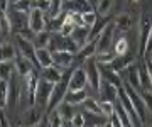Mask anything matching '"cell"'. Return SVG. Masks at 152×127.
I'll list each match as a JSON object with an SVG mask.
<instances>
[{
	"label": "cell",
	"mask_w": 152,
	"mask_h": 127,
	"mask_svg": "<svg viewBox=\"0 0 152 127\" xmlns=\"http://www.w3.org/2000/svg\"><path fill=\"white\" fill-rule=\"evenodd\" d=\"M69 75H64L61 81H58L54 85V88H53V93H51V98L48 102V107H46V110L48 112H53L61 104V102H64V97H66V92H68V87H69Z\"/></svg>",
	"instance_id": "obj_1"
},
{
	"label": "cell",
	"mask_w": 152,
	"mask_h": 127,
	"mask_svg": "<svg viewBox=\"0 0 152 127\" xmlns=\"http://www.w3.org/2000/svg\"><path fill=\"white\" fill-rule=\"evenodd\" d=\"M15 41H17V48H19V51H20V54L24 56V58H27L37 70H41V68H39V63H37V56H36L37 48L34 46L32 41H31V39H26L24 36H20V34H17Z\"/></svg>",
	"instance_id": "obj_2"
},
{
	"label": "cell",
	"mask_w": 152,
	"mask_h": 127,
	"mask_svg": "<svg viewBox=\"0 0 152 127\" xmlns=\"http://www.w3.org/2000/svg\"><path fill=\"white\" fill-rule=\"evenodd\" d=\"M115 24L110 22L103 29V32L98 36V44H96V53H108L113 51V41H115Z\"/></svg>",
	"instance_id": "obj_3"
},
{
	"label": "cell",
	"mask_w": 152,
	"mask_h": 127,
	"mask_svg": "<svg viewBox=\"0 0 152 127\" xmlns=\"http://www.w3.org/2000/svg\"><path fill=\"white\" fill-rule=\"evenodd\" d=\"M125 90H127V93H129V97H130L132 105H134V109H135L137 115L140 117L142 124H145V122H147V114H149V109H147L145 102H144V98H142L140 92L134 90L130 85H125Z\"/></svg>",
	"instance_id": "obj_4"
},
{
	"label": "cell",
	"mask_w": 152,
	"mask_h": 127,
	"mask_svg": "<svg viewBox=\"0 0 152 127\" xmlns=\"http://www.w3.org/2000/svg\"><path fill=\"white\" fill-rule=\"evenodd\" d=\"M122 107L125 109V112L129 114V117H130V120L134 122V127H140L144 126L140 120V117L137 115L135 109H134V105H132V100L130 97H129V93H127V90H125V87H120L118 88V100H117Z\"/></svg>",
	"instance_id": "obj_5"
},
{
	"label": "cell",
	"mask_w": 152,
	"mask_h": 127,
	"mask_svg": "<svg viewBox=\"0 0 152 127\" xmlns=\"http://www.w3.org/2000/svg\"><path fill=\"white\" fill-rule=\"evenodd\" d=\"M54 85L56 83L48 81V80H44L42 76L39 78L37 90H36V105H37V107H42V109L48 107V102H49V98H51V93H53Z\"/></svg>",
	"instance_id": "obj_6"
},
{
	"label": "cell",
	"mask_w": 152,
	"mask_h": 127,
	"mask_svg": "<svg viewBox=\"0 0 152 127\" xmlns=\"http://www.w3.org/2000/svg\"><path fill=\"white\" fill-rule=\"evenodd\" d=\"M85 70H86V75H88V85L93 90H98L100 85H102V73H100V68H98L95 56L85 61Z\"/></svg>",
	"instance_id": "obj_7"
},
{
	"label": "cell",
	"mask_w": 152,
	"mask_h": 127,
	"mask_svg": "<svg viewBox=\"0 0 152 127\" xmlns=\"http://www.w3.org/2000/svg\"><path fill=\"white\" fill-rule=\"evenodd\" d=\"M86 87H90V85H88V75H86L85 66L75 68L69 76V87H68V90H85Z\"/></svg>",
	"instance_id": "obj_8"
},
{
	"label": "cell",
	"mask_w": 152,
	"mask_h": 127,
	"mask_svg": "<svg viewBox=\"0 0 152 127\" xmlns=\"http://www.w3.org/2000/svg\"><path fill=\"white\" fill-rule=\"evenodd\" d=\"M48 14L39 9H32L29 12V29L32 32H41L46 29V24H48Z\"/></svg>",
	"instance_id": "obj_9"
},
{
	"label": "cell",
	"mask_w": 152,
	"mask_h": 127,
	"mask_svg": "<svg viewBox=\"0 0 152 127\" xmlns=\"http://www.w3.org/2000/svg\"><path fill=\"white\" fill-rule=\"evenodd\" d=\"M42 107H37V105H32V107H27V110L22 114V126L24 127H32L36 124L42 120Z\"/></svg>",
	"instance_id": "obj_10"
},
{
	"label": "cell",
	"mask_w": 152,
	"mask_h": 127,
	"mask_svg": "<svg viewBox=\"0 0 152 127\" xmlns=\"http://www.w3.org/2000/svg\"><path fill=\"white\" fill-rule=\"evenodd\" d=\"M98 95H100V100H107V102L117 104V100H118V87L112 85L107 80H102V85L98 88Z\"/></svg>",
	"instance_id": "obj_11"
},
{
	"label": "cell",
	"mask_w": 152,
	"mask_h": 127,
	"mask_svg": "<svg viewBox=\"0 0 152 127\" xmlns=\"http://www.w3.org/2000/svg\"><path fill=\"white\" fill-rule=\"evenodd\" d=\"M152 29V19L147 14H142L140 17V56L144 58L145 56V44H147V39H149V34H151Z\"/></svg>",
	"instance_id": "obj_12"
},
{
	"label": "cell",
	"mask_w": 152,
	"mask_h": 127,
	"mask_svg": "<svg viewBox=\"0 0 152 127\" xmlns=\"http://www.w3.org/2000/svg\"><path fill=\"white\" fill-rule=\"evenodd\" d=\"M122 73H125L127 85H130L132 88L137 90V92H142V88H140V78H139V65L132 63V65H129V66L125 68ZM122 73H120V75H122Z\"/></svg>",
	"instance_id": "obj_13"
},
{
	"label": "cell",
	"mask_w": 152,
	"mask_h": 127,
	"mask_svg": "<svg viewBox=\"0 0 152 127\" xmlns=\"http://www.w3.org/2000/svg\"><path fill=\"white\" fill-rule=\"evenodd\" d=\"M7 15L10 19L12 27H17L19 32L29 27V14H26V12H19V10H15V9H12L10 14L7 12Z\"/></svg>",
	"instance_id": "obj_14"
},
{
	"label": "cell",
	"mask_w": 152,
	"mask_h": 127,
	"mask_svg": "<svg viewBox=\"0 0 152 127\" xmlns=\"http://www.w3.org/2000/svg\"><path fill=\"white\" fill-rule=\"evenodd\" d=\"M96 44H98V37L88 41L86 44L78 49V53L75 54V61H86L90 58H93V56L96 54Z\"/></svg>",
	"instance_id": "obj_15"
},
{
	"label": "cell",
	"mask_w": 152,
	"mask_h": 127,
	"mask_svg": "<svg viewBox=\"0 0 152 127\" xmlns=\"http://www.w3.org/2000/svg\"><path fill=\"white\" fill-rule=\"evenodd\" d=\"M53 61L61 70H66L75 63V54L69 51H53Z\"/></svg>",
	"instance_id": "obj_16"
},
{
	"label": "cell",
	"mask_w": 152,
	"mask_h": 127,
	"mask_svg": "<svg viewBox=\"0 0 152 127\" xmlns=\"http://www.w3.org/2000/svg\"><path fill=\"white\" fill-rule=\"evenodd\" d=\"M64 9H68V12H78V14H85V12H93L95 5L90 0H69L64 4Z\"/></svg>",
	"instance_id": "obj_17"
},
{
	"label": "cell",
	"mask_w": 152,
	"mask_h": 127,
	"mask_svg": "<svg viewBox=\"0 0 152 127\" xmlns=\"http://www.w3.org/2000/svg\"><path fill=\"white\" fill-rule=\"evenodd\" d=\"M14 65H15V71H17V75L20 78H26L29 75V73L32 71L34 68V65L31 63V61L27 59V58H24V56H17L15 59H14Z\"/></svg>",
	"instance_id": "obj_18"
},
{
	"label": "cell",
	"mask_w": 152,
	"mask_h": 127,
	"mask_svg": "<svg viewBox=\"0 0 152 127\" xmlns=\"http://www.w3.org/2000/svg\"><path fill=\"white\" fill-rule=\"evenodd\" d=\"M41 76L44 78V80H48V81L51 83H58L63 80V76H64V73L61 71L59 66H56V65H53V66H48V68H42L41 70Z\"/></svg>",
	"instance_id": "obj_19"
},
{
	"label": "cell",
	"mask_w": 152,
	"mask_h": 127,
	"mask_svg": "<svg viewBox=\"0 0 152 127\" xmlns=\"http://www.w3.org/2000/svg\"><path fill=\"white\" fill-rule=\"evenodd\" d=\"M71 37H73V41L76 44L81 48V46H85L90 41V27H86V26H76L75 31L71 32Z\"/></svg>",
	"instance_id": "obj_20"
},
{
	"label": "cell",
	"mask_w": 152,
	"mask_h": 127,
	"mask_svg": "<svg viewBox=\"0 0 152 127\" xmlns=\"http://www.w3.org/2000/svg\"><path fill=\"white\" fill-rule=\"evenodd\" d=\"M132 63H134V58L127 53V54H122V56H115L113 59H112V63H110V66H112L113 71H117L120 75V73L124 71L129 65H132Z\"/></svg>",
	"instance_id": "obj_21"
},
{
	"label": "cell",
	"mask_w": 152,
	"mask_h": 127,
	"mask_svg": "<svg viewBox=\"0 0 152 127\" xmlns=\"http://www.w3.org/2000/svg\"><path fill=\"white\" fill-rule=\"evenodd\" d=\"M83 115H85V127H102L108 120V117H105L103 114H93L85 110Z\"/></svg>",
	"instance_id": "obj_22"
},
{
	"label": "cell",
	"mask_w": 152,
	"mask_h": 127,
	"mask_svg": "<svg viewBox=\"0 0 152 127\" xmlns=\"http://www.w3.org/2000/svg\"><path fill=\"white\" fill-rule=\"evenodd\" d=\"M36 56H37V63H39L41 70L54 65V61H53V51L49 49V48H39L36 51Z\"/></svg>",
	"instance_id": "obj_23"
},
{
	"label": "cell",
	"mask_w": 152,
	"mask_h": 127,
	"mask_svg": "<svg viewBox=\"0 0 152 127\" xmlns=\"http://www.w3.org/2000/svg\"><path fill=\"white\" fill-rule=\"evenodd\" d=\"M110 24V17H108V14L107 15H102V17H98L96 19V22L91 26V29H90V41L91 39H96L100 34L103 32V29L107 27Z\"/></svg>",
	"instance_id": "obj_24"
},
{
	"label": "cell",
	"mask_w": 152,
	"mask_h": 127,
	"mask_svg": "<svg viewBox=\"0 0 152 127\" xmlns=\"http://www.w3.org/2000/svg\"><path fill=\"white\" fill-rule=\"evenodd\" d=\"M88 97L86 93V88L85 90H68L66 92V97H64V102L71 105H81V102Z\"/></svg>",
	"instance_id": "obj_25"
},
{
	"label": "cell",
	"mask_w": 152,
	"mask_h": 127,
	"mask_svg": "<svg viewBox=\"0 0 152 127\" xmlns=\"http://www.w3.org/2000/svg\"><path fill=\"white\" fill-rule=\"evenodd\" d=\"M139 78H140V88H142V92H144V90L152 92V78H151V75H149V71H147V66H145V63H144V61L139 65Z\"/></svg>",
	"instance_id": "obj_26"
},
{
	"label": "cell",
	"mask_w": 152,
	"mask_h": 127,
	"mask_svg": "<svg viewBox=\"0 0 152 127\" xmlns=\"http://www.w3.org/2000/svg\"><path fill=\"white\" fill-rule=\"evenodd\" d=\"M115 31L117 32H127L129 29L132 27V17L129 14H120L117 19H115Z\"/></svg>",
	"instance_id": "obj_27"
},
{
	"label": "cell",
	"mask_w": 152,
	"mask_h": 127,
	"mask_svg": "<svg viewBox=\"0 0 152 127\" xmlns=\"http://www.w3.org/2000/svg\"><path fill=\"white\" fill-rule=\"evenodd\" d=\"M51 37H53V32H49V31H41V32H36V36H34V46L36 48H48L49 43H51Z\"/></svg>",
	"instance_id": "obj_28"
},
{
	"label": "cell",
	"mask_w": 152,
	"mask_h": 127,
	"mask_svg": "<svg viewBox=\"0 0 152 127\" xmlns=\"http://www.w3.org/2000/svg\"><path fill=\"white\" fill-rule=\"evenodd\" d=\"M15 73L14 61H0V80H10L12 75Z\"/></svg>",
	"instance_id": "obj_29"
},
{
	"label": "cell",
	"mask_w": 152,
	"mask_h": 127,
	"mask_svg": "<svg viewBox=\"0 0 152 127\" xmlns=\"http://www.w3.org/2000/svg\"><path fill=\"white\" fill-rule=\"evenodd\" d=\"M15 58V48L10 43L0 44V61H14Z\"/></svg>",
	"instance_id": "obj_30"
},
{
	"label": "cell",
	"mask_w": 152,
	"mask_h": 127,
	"mask_svg": "<svg viewBox=\"0 0 152 127\" xmlns=\"http://www.w3.org/2000/svg\"><path fill=\"white\" fill-rule=\"evenodd\" d=\"M73 107H75V105L68 104V102H61V104L56 107V110L59 112V115L63 117V120H64V122H69L71 119H73V115H75Z\"/></svg>",
	"instance_id": "obj_31"
},
{
	"label": "cell",
	"mask_w": 152,
	"mask_h": 127,
	"mask_svg": "<svg viewBox=\"0 0 152 127\" xmlns=\"http://www.w3.org/2000/svg\"><path fill=\"white\" fill-rule=\"evenodd\" d=\"M113 53L117 56H122V54H127L129 53V41L125 36H120L113 41Z\"/></svg>",
	"instance_id": "obj_32"
},
{
	"label": "cell",
	"mask_w": 152,
	"mask_h": 127,
	"mask_svg": "<svg viewBox=\"0 0 152 127\" xmlns=\"http://www.w3.org/2000/svg\"><path fill=\"white\" fill-rule=\"evenodd\" d=\"M81 107L85 109L86 112H93V114H102L100 110V102L95 100L93 97H86V98L81 102Z\"/></svg>",
	"instance_id": "obj_33"
},
{
	"label": "cell",
	"mask_w": 152,
	"mask_h": 127,
	"mask_svg": "<svg viewBox=\"0 0 152 127\" xmlns=\"http://www.w3.org/2000/svg\"><path fill=\"white\" fill-rule=\"evenodd\" d=\"M115 114H117V115H118V119L122 120V126H124V127H134V122L130 120L129 114L125 112V109L118 104V102L115 104Z\"/></svg>",
	"instance_id": "obj_34"
},
{
	"label": "cell",
	"mask_w": 152,
	"mask_h": 127,
	"mask_svg": "<svg viewBox=\"0 0 152 127\" xmlns=\"http://www.w3.org/2000/svg\"><path fill=\"white\" fill-rule=\"evenodd\" d=\"M9 105V81L0 80V110Z\"/></svg>",
	"instance_id": "obj_35"
},
{
	"label": "cell",
	"mask_w": 152,
	"mask_h": 127,
	"mask_svg": "<svg viewBox=\"0 0 152 127\" xmlns=\"http://www.w3.org/2000/svg\"><path fill=\"white\" fill-rule=\"evenodd\" d=\"M63 9H64V0H51L48 17H49V19H54V17H58L61 12H63Z\"/></svg>",
	"instance_id": "obj_36"
},
{
	"label": "cell",
	"mask_w": 152,
	"mask_h": 127,
	"mask_svg": "<svg viewBox=\"0 0 152 127\" xmlns=\"http://www.w3.org/2000/svg\"><path fill=\"white\" fill-rule=\"evenodd\" d=\"M12 31V24H10V19L7 15V12H0V32L4 36H9Z\"/></svg>",
	"instance_id": "obj_37"
},
{
	"label": "cell",
	"mask_w": 152,
	"mask_h": 127,
	"mask_svg": "<svg viewBox=\"0 0 152 127\" xmlns=\"http://www.w3.org/2000/svg\"><path fill=\"white\" fill-rule=\"evenodd\" d=\"M48 122H49V127H63V126H64V120H63V117L59 115V112L56 110V109H54L53 112H49Z\"/></svg>",
	"instance_id": "obj_38"
},
{
	"label": "cell",
	"mask_w": 152,
	"mask_h": 127,
	"mask_svg": "<svg viewBox=\"0 0 152 127\" xmlns=\"http://www.w3.org/2000/svg\"><path fill=\"white\" fill-rule=\"evenodd\" d=\"M14 5V9L19 12H26V14H29V12L32 10V0H17V2H14L12 4Z\"/></svg>",
	"instance_id": "obj_39"
},
{
	"label": "cell",
	"mask_w": 152,
	"mask_h": 127,
	"mask_svg": "<svg viewBox=\"0 0 152 127\" xmlns=\"http://www.w3.org/2000/svg\"><path fill=\"white\" fill-rule=\"evenodd\" d=\"M100 102V110L105 117H110L112 114H115V104L113 102H107V100H98Z\"/></svg>",
	"instance_id": "obj_40"
},
{
	"label": "cell",
	"mask_w": 152,
	"mask_h": 127,
	"mask_svg": "<svg viewBox=\"0 0 152 127\" xmlns=\"http://www.w3.org/2000/svg\"><path fill=\"white\" fill-rule=\"evenodd\" d=\"M115 4V0H98V15H107Z\"/></svg>",
	"instance_id": "obj_41"
},
{
	"label": "cell",
	"mask_w": 152,
	"mask_h": 127,
	"mask_svg": "<svg viewBox=\"0 0 152 127\" xmlns=\"http://www.w3.org/2000/svg\"><path fill=\"white\" fill-rule=\"evenodd\" d=\"M81 15H83V22H85V26H86V27H90V29H91V26L96 22V19H98L96 10H93V12H85V14H81Z\"/></svg>",
	"instance_id": "obj_42"
},
{
	"label": "cell",
	"mask_w": 152,
	"mask_h": 127,
	"mask_svg": "<svg viewBox=\"0 0 152 127\" xmlns=\"http://www.w3.org/2000/svg\"><path fill=\"white\" fill-rule=\"evenodd\" d=\"M115 53L113 51H108V53H96L95 54V59H96V63H112V59L115 58Z\"/></svg>",
	"instance_id": "obj_43"
},
{
	"label": "cell",
	"mask_w": 152,
	"mask_h": 127,
	"mask_svg": "<svg viewBox=\"0 0 152 127\" xmlns=\"http://www.w3.org/2000/svg\"><path fill=\"white\" fill-rule=\"evenodd\" d=\"M49 5H51V0H32V7L34 9H39L48 14L49 12Z\"/></svg>",
	"instance_id": "obj_44"
},
{
	"label": "cell",
	"mask_w": 152,
	"mask_h": 127,
	"mask_svg": "<svg viewBox=\"0 0 152 127\" xmlns=\"http://www.w3.org/2000/svg\"><path fill=\"white\" fill-rule=\"evenodd\" d=\"M69 122L73 124V127H85V115H83V112H76Z\"/></svg>",
	"instance_id": "obj_45"
},
{
	"label": "cell",
	"mask_w": 152,
	"mask_h": 127,
	"mask_svg": "<svg viewBox=\"0 0 152 127\" xmlns=\"http://www.w3.org/2000/svg\"><path fill=\"white\" fill-rule=\"evenodd\" d=\"M140 95H142V98H144V102H145L149 112H152V92L144 90V92H140Z\"/></svg>",
	"instance_id": "obj_46"
},
{
	"label": "cell",
	"mask_w": 152,
	"mask_h": 127,
	"mask_svg": "<svg viewBox=\"0 0 152 127\" xmlns=\"http://www.w3.org/2000/svg\"><path fill=\"white\" fill-rule=\"evenodd\" d=\"M108 120H110V124H112V127H124L122 126V120L118 119L117 114H112V115L108 117Z\"/></svg>",
	"instance_id": "obj_47"
},
{
	"label": "cell",
	"mask_w": 152,
	"mask_h": 127,
	"mask_svg": "<svg viewBox=\"0 0 152 127\" xmlns=\"http://www.w3.org/2000/svg\"><path fill=\"white\" fill-rule=\"evenodd\" d=\"M0 127H12L10 122L7 120V117L4 115V112L0 110Z\"/></svg>",
	"instance_id": "obj_48"
},
{
	"label": "cell",
	"mask_w": 152,
	"mask_h": 127,
	"mask_svg": "<svg viewBox=\"0 0 152 127\" xmlns=\"http://www.w3.org/2000/svg\"><path fill=\"white\" fill-rule=\"evenodd\" d=\"M152 53V29H151V34H149V39H147V44H145V54Z\"/></svg>",
	"instance_id": "obj_49"
},
{
	"label": "cell",
	"mask_w": 152,
	"mask_h": 127,
	"mask_svg": "<svg viewBox=\"0 0 152 127\" xmlns=\"http://www.w3.org/2000/svg\"><path fill=\"white\" fill-rule=\"evenodd\" d=\"M32 127H49V122L42 119V120L39 122V124H36V126H32Z\"/></svg>",
	"instance_id": "obj_50"
},
{
	"label": "cell",
	"mask_w": 152,
	"mask_h": 127,
	"mask_svg": "<svg viewBox=\"0 0 152 127\" xmlns=\"http://www.w3.org/2000/svg\"><path fill=\"white\" fill-rule=\"evenodd\" d=\"M102 127H112V124H110V120H107V122H105V124H103Z\"/></svg>",
	"instance_id": "obj_51"
},
{
	"label": "cell",
	"mask_w": 152,
	"mask_h": 127,
	"mask_svg": "<svg viewBox=\"0 0 152 127\" xmlns=\"http://www.w3.org/2000/svg\"><path fill=\"white\" fill-rule=\"evenodd\" d=\"M145 56H147V58H149V59L152 61V53H149V54H145Z\"/></svg>",
	"instance_id": "obj_52"
},
{
	"label": "cell",
	"mask_w": 152,
	"mask_h": 127,
	"mask_svg": "<svg viewBox=\"0 0 152 127\" xmlns=\"http://www.w3.org/2000/svg\"><path fill=\"white\" fill-rule=\"evenodd\" d=\"M14 2H17V0H10V4H14Z\"/></svg>",
	"instance_id": "obj_53"
},
{
	"label": "cell",
	"mask_w": 152,
	"mask_h": 127,
	"mask_svg": "<svg viewBox=\"0 0 152 127\" xmlns=\"http://www.w3.org/2000/svg\"><path fill=\"white\" fill-rule=\"evenodd\" d=\"M132 2H139V0H132Z\"/></svg>",
	"instance_id": "obj_54"
},
{
	"label": "cell",
	"mask_w": 152,
	"mask_h": 127,
	"mask_svg": "<svg viewBox=\"0 0 152 127\" xmlns=\"http://www.w3.org/2000/svg\"><path fill=\"white\" fill-rule=\"evenodd\" d=\"M66 2H69V0H64V4H66Z\"/></svg>",
	"instance_id": "obj_55"
},
{
	"label": "cell",
	"mask_w": 152,
	"mask_h": 127,
	"mask_svg": "<svg viewBox=\"0 0 152 127\" xmlns=\"http://www.w3.org/2000/svg\"><path fill=\"white\" fill-rule=\"evenodd\" d=\"M17 127H24V126H17Z\"/></svg>",
	"instance_id": "obj_56"
}]
</instances>
